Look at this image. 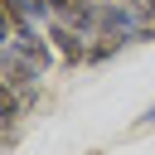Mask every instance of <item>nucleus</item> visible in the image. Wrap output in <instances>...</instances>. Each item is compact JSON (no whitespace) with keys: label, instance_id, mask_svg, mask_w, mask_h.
<instances>
[{"label":"nucleus","instance_id":"1","mask_svg":"<svg viewBox=\"0 0 155 155\" xmlns=\"http://www.w3.org/2000/svg\"><path fill=\"white\" fill-rule=\"evenodd\" d=\"M87 39H92V34H82V29H73V24L48 19V44H53V53H58L63 63H73V68H78V63H87V48H92Z\"/></svg>","mask_w":155,"mask_h":155},{"label":"nucleus","instance_id":"2","mask_svg":"<svg viewBox=\"0 0 155 155\" xmlns=\"http://www.w3.org/2000/svg\"><path fill=\"white\" fill-rule=\"evenodd\" d=\"M48 19H58V24H73V29L92 34V19H97V0H48Z\"/></svg>","mask_w":155,"mask_h":155},{"label":"nucleus","instance_id":"3","mask_svg":"<svg viewBox=\"0 0 155 155\" xmlns=\"http://www.w3.org/2000/svg\"><path fill=\"white\" fill-rule=\"evenodd\" d=\"M10 19H48V0H5Z\"/></svg>","mask_w":155,"mask_h":155},{"label":"nucleus","instance_id":"4","mask_svg":"<svg viewBox=\"0 0 155 155\" xmlns=\"http://www.w3.org/2000/svg\"><path fill=\"white\" fill-rule=\"evenodd\" d=\"M15 39V19H10V10H5V0H0V48Z\"/></svg>","mask_w":155,"mask_h":155},{"label":"nucleus","instance_id":"5","mask_svg":"<svg viewBox=\"0 0 155 155\" xmlns=\"http://www.w3.org/2000/svg\"><path fill=\"white\" fill-rule=\"evenodd\" d=\"M150 121H155V102H150V107H145V116H140V121H136V126H150Z\"/></svg>","mask_w":155,"mask_h":155},{"label":"nucleus","instance_id":"6","mask_svg":"<svg viewBox=\"0 0 155 155\" xmlns=\"http://www.w3.org/2000/svg\"><path fill=\"white\" fill-rule=\"evenodd\" d=\"M92 155H97V150H92Z\"/></svg>","mask_w":155,"mask_h":155}]
</instances>
